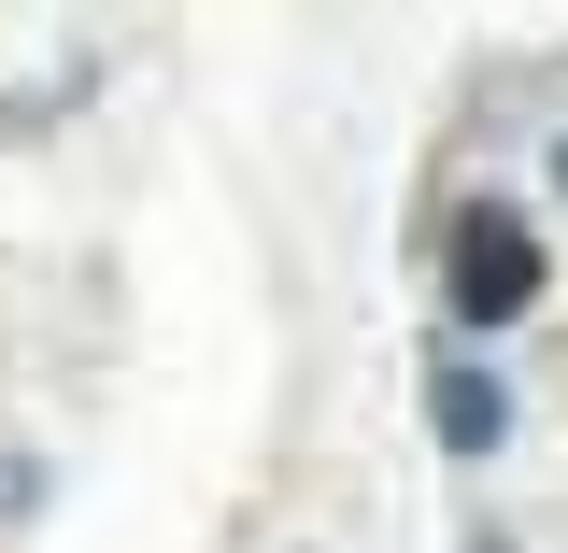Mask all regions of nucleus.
<instances>
[{
  "label": "nucleus",
  "mask_w": 568,
  "mask_h": 553,
  "mask_svg": "<svg viewBox=\"0 0 568 553\" xmlns=\"http://www.w3.org/2000/svg\"><path fill=\"white\" fill-rule=\"evenodd\" d=\"M440 313H455V341H497V327L540 313V227L511 199H469L440 227Z\"/></svg>",
  "instance_id": "f257e3e1"
},
{
  "label": "nucleus",
  "mask_w": 568,
  "mask_h": 553,
  "mask_svg": "<svg viewBox=\"0 0 568 553\" xmlns=\"http://www.w3.org/2000/svg\"><path fill=\"white\" fill-rule=\"evenodd\" d=\"M426 440H440L455 469H484L497 440H511V383H497L469 341H440V355H426Z\"/></svg>",
  "instance_id": "f03ea898"
},
{
  "label": "nucleus",
  "mask_w": 568,
  "mask_h": 553,
  "mask_svg": "<svg viewBox=\"0 0 568 553\" xmlns=\"http://www.w3.org/2000/svg\"><path fill=\"white\" fill-rule=\"evenodd\" d=\"M469 553H526V540H511V525H497V511H469Z\"/></svg>",
  "instance_id": "7ed1b4c3"
},
{
  "label": "nucleus",
  "mask_w": 568,
  "mask_h": 553,
  "mask_svg": "<svg viewBox=\"0 0 568 553\" xmlns=\"http://www.w3.org/2000/svg\"><path fill=\"white\" fill-rule=\"evenodd\" d=\"M555 199H568V142H555Z\"/></svg>",
  "instance_id": "20e7f679"
}]
</instances>
